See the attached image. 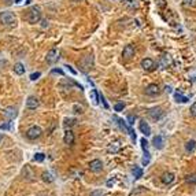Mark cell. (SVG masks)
Returning a JSON list of instances; mask_svg holds the SVG:
<instances>
[{
	"mask_svg": "<svg viewBox=\"0 0 196 196\" xmlns=\"http://www.w3.org/2000/svg\"><path fill=\"white\" fill-rule=\"evenodd\" d=\"M141 163L144 165V166H147V165L150 163V152L148 151H145L144 156H143V159H141Z\"/></svg>",
	"mask_w": 196,
	"mask_h": 196,
	"instance_id": "4316f807",
	"label": "cell"
},
{
	"mask_svg": "<svg viewBox=\"0 0 196 196\" xmlns=\"http://www.w3.org/2000/svg\"><path fill=\"white\" fill-rule=\"evenodd\" d=\"M16 114H18V113H16V108H15V107H7V108L4 110V117H6L7 119H10V121L15 118Z\"/></svg>",
	"mask_w": 196,
	"mask_h": 196,
	"instance_id": "9a60e30c",
	"label": "cell"
},
{
	"mask_svg": "<svg viewBox=\"0 0 196 196\" xmlns=\"http://www.w3.org/2000/svg\"><path fill=\"white\" fill-rule=\"evenodd\" d=\"M191 114H192L193 117H196V102L191 106Z\"/></svg>",
	"mask_w": 196,
	"mask_h": 196,
	"instance_id": "74e56055",
	"label": "cell"
},
{
	"mask_svg": "<svg viewBox=\"0 0 196 196\" xmlns=\"http://www.w3.org/2000/svg\"><path fill=\"white\" fill-rule=\"evenodd\" d=\"M45 26H48V21H43V28H45Z\"/></svg>",
	"mask_w": 196,
	"mask_h": 196,
	"instance_id": "60d3db41",
	"label": "cell"
},
{
	"mask_svg": "<svg viewBox=\"0 0 196 196\" xmlns=\"http://www.w3.org/2000/svg\"><path fill=\"white\" fill-rule=\"evenodd\" d=\"M10 128H11V122H7V123L0 125V130H8Z\"/></svg>",
	"mask_w": 196,
	"mask_h": 196,
	"instance_id": "d6a6232c",
	"label": "cell"
},
{
	"mask_svg": "<svg viewBox=\"0 0 196 196\" xmlns=\"http://www.w3.org/2000/svg\"><path fill=\"white\" fill-rule=\"evenodd\" d=\"M74 123H76V119L74 118H67L66 121H64V125L66 126H73Z\"/></svg>",
	"mask_w": 196,
	"mask_h": 196,
	"instance_id": "4dcf8cb0",
	"label": "cell"
},
{
	"mask_svg": "<svg viewBox=\"0 0 196 196\" xmlns=\"http://www.w3.org/2000/svg\"><path fill=\"white\" fill-rule=\"evenodd\" d=\"M135 54H136V49H135L133 45H126L125 48H123V51H122V56L126 59V61L132 59L133 56H135Z\"/></svg>",
	"mask_w": 196,
	"mask_h": 196,
	"instance_id": "30bf717a",
	"label": "cell"
},
{
	"mask_svg": "<svg viewBox=\"0 0 196 196\" xmlns=\"http://www.w3.org/2000/svg\"><path fill=\"white\" fill-rule=\"evenodd\" d=\"M36 196H49L48 193H45V192H40V193H37Z\"/></svg>",
	"mask_w": 196,
	"mask_h": 196,
	"instance_id": "f35d334b",
	"label": "cell"
},
{
	"mask_svg": "<svg viewBox=\"0 0 196 196\" xmlns=\"http://www.w3.org/2000/svg\"><path fill=\"white\" fill-rule=\"evenodd\" d=\"M91 196H104V195H103V192H102V191L96 189V191H93V192L91 193Z\"/></svg>",
	"mask_w": 196,
	"mask_h": 196,
	"instance_id": "8d00e7d4",
	"label": "cell"
},
{
	"mask_svg": "<svg viewBox=\"0 0 196 196\" xmlns=\"http://www.w3.org/2000/svg\"><path fill=\"white\" fill-rule=\"evenodd\" d=\"M1 140H3V135H1V133H0V141H1Z\"/></svg>",
	"mask_w": 196,
	"mask_h": 196,
	"instance_id": "7bdbcfd3",
	"label": "cell"
},
{
	"mask_svg": "<svg viewBox=\"0 0 196 196\" xmlns=\"http://www.w3.org/2000/svg\"><path fill=\"white\" fill-rule=\"evenodd\" d=\"M161 181L165 184V185H170V184H173V181H174V174L170 173V171L163 173L161 177Z\"/></svg>",
	"mask_w": 196,
	"mask_h": 196,
	"instance_id": "5bb4252c",
	"label": "cell"
},
{
	"mask_svg": "<svg viewBox=\"0 0 196 196\" xmlns=\"http://www.w3.org/2000/svg\"><path fill=\"white\" fill-rule=\"evenodd\" d=\"M41 135H43V130L40 126H32V128H29L28 132H26V137L29 138V140H36V138H39Z\"/></svg>",
	"mask_w": 196,
	"mask_h": 196,
	"instance_id": "5b68a950",
	"label": "cell"
},
{
	"mask_svg": "<svg viewBox=\"0 0 196 196\" xmlns=\"http://www.w3.org/2000/svg\"><path fill=\"white\" fill-rule=\"evenodd\" d=\"M174 99H176L177 103H186V102L189 100V97L184 96L181 92H176V93H174Z\"/></svg>",
	"mask_w": 196,
	"mask_h": 196,
	"instance_id": "ac0fdd59",
	"label": "cell"
},
{
	"mask_svg": "<svg viewBox=\"0 0 196 196\" xmlns=\"http://www.w3.org/2000/svg\"><path fill=\"white\" fill-rule=\"evenodd\" d=\"M147 114L152 121H159V119L165 115V111L161 108V107H152V108H150L147 111Z\"/></svg>",
	"mask_w": 196,
	"mask_h": 196,
	"instance_id": "277c9868",
	"label": "cell"
},
{
	"mask_svg": "<svg viewBox=\"0 0 196 196\" xmlns=\"http://www.w3.org/2000/svg\"><path fill=\"white\" fill-rule=\"evenodd\" d=\"M91 100L93 102V104H97L99 103V95H97V92H96V89H92L91 91Z\"/></svg>",
	"mask_w": 196,
	"mask_h": 196,
	"instance_id": "603a6c76",
	"label": "cell"
},
{
	"mask_svg": "<svg viewBox=\"0 0 196 196\" xmlns=\"http://www.w3.org/2000/svg\"><path fill=\"white\" fill-rule=\"evenodd\" d=\"M185 7H196V0H184Z\"/></svg>",
	"mask_w": 196,
	"mask_h": 196,
	"instance_id": "83f0119b",
	"label": "cell"
},
{
	"mask_svg": "<svg viewBox=\"0 0 196 196\" xmlns=\"http://www.w3.org/2000/svg\"><path fill=\"white\" fill-rule=\"evenodd\" d=\"M43 181L49 184V183H52V181H54V177H52L51 173H48V171H44V173H43Z\"/></svg>",
	"mask_w": 196,
	"mask_h": 196,
	"instance_id": "cb8c5ba5",
	"label": "cell"
},
{
	"mask_svg": "<svg viewBox=\"0 0 196 196\" xmlns=\"http://www.w3.org/2000/svg\"><path fill=\"white\" fill-rule=\"evenodd\" d=\"M0 22L6 26H11L15 25L16 18L11 11H3V13H0Z\"/></svg>",
	"mask_w": 196,
	"mask_h": 196,
	"instance_id": "7a4b0ae2",
	"label": "cell"
},
{
	"mask_svg": "<svg viewBox=\"0 0 196 196\" xmlns=\"http://www.w3.org/2000/svg\"><path fill=\"white\" fill-rule=\"evenodd\" d=\"M63 143H64L66 145H73V144H74V133L71 132L70 129H67V130L64 132Z\"/></svg>",
	"mask_w": 196,
	"mask_h": 196,
	"instance_id": "4fadbf2b",
	"label": "cell"
},
{
	"mask_svg": "<svg viewBox=\"0 0 196 196\" xmlns=\"http://www.w3.org/2000/svg\"><path fill=\"white\" fill-rule=\"evenodd\" d=\"M40 76H41V74H40L39 71H37V73H33V74H30V80H32V81H36L37 78L40 77Z\"/></svg>",
	"mask_w": 196,
	"mask_h": 196,
	"instance_id": "836d02e7",
	"label": "cell"
},
{
	"mask_svg": "<svg viewBox=\"0 0 196 196\" xmlns=\"http://www.w3.org/2000/svg\"><path fill=\"white\" fill-rule=\"evenodd\" d=\"M141 67L144 69L145 71H152L156 69V64H155V62L152 61V59L150 58H145L141 61Z\"/></svg>",
	"mask_w": 196,
	"mask_h": 196,
	"instance_id": "ba28073f",
	"label": "cell"
},
{
	"mask_svg": "<svg viewBox=\"0 0 196 196\" xmlns=\"http://www.w3.org/2000/svg\"><path fill=\"white\" fill-rule=\"evenodd\" d=\"M185 181L188 184H196V174H188L185 177Z\"/></svg>",
	"mask_w": 196,
	"mask_h": 196,
	"instance_id": "484cf974",
	"label": "cell"
},
{
	"mask_svg": "<svg viewBox=\"0 0 196 196\" xmlns=\"http://www.w3.org/2000/svg\"><path fill=\"white\" fill-rule=\"evenodd\" d=\"M159 93H161V89H159V85H156V84H151L145 88V95H148V96H156Z\"/></svg>",
	"mask_w": 196,
	"mask_h": 196,
	"instance_id": "9c48e42d",
	"label": "cell"
},
{
	"mask_svg": "<svg viewBox=\"0 0 196 196\" xmlns=\"http://www.w3.org/2000/svg\"><path fill=\"white\" fill-rule=\"evenodd\" d=\"M23 176H25L26 180H33L32 177H33V171L30 170V167L29 166H25V169H23Z\"/></svg>",
	"mask_w": 196,
	"mask_h": 196,
	"instance_id": "7402d4cb",
	"label": "cell"
},
{
	"mask_svg": "<svg viewBox=\"0 0 196 196\" xmlns=\"http://www.w3.org/2000/svg\"><path fill=\"white\" fill-rule=\"evenodd\" d=\"M166 92H171V87H166Z\"/></svg>",
	"mask_w": 196,
	"mask_h": 196,
	"instance_id": "b9f144b4",
	"label": "cell"
},
{
	"mask_svg": "<svg viewBox=\"0 0 196 196\" xmlns=\"http://www.w3.org/2000/svg\"><path fill=\"white\" fill-rule=\"evenodd\" d=\"M25 19L29 23H39L40 19H41V11H40L39 7L34 6V7H32V8H29L28 13H26Z\"/></svg>",
	"mask_w": 196,
	"mask_h": 196,
	"instance_id": "6da1fadb",
	"label": "cell"
},
{
	"mask_svg": "<svg viewBox=\"0 0 196 196\" xmlns=\"http://www.w3.org/2000/svg\"><path fill=\"white\" fill-rule=\"evenodd\" d=\"M171 63H173V61H171V56H170V55H162L161 59H159V64H161L162 69L170 67Z\"/></svg>",
	"mask_w": 196,
	"mask_h": 196,
	"instance_id": "8fae6325",
	"label": "cell"
},
{
	"mask_svg": "<svg viewBox=\"0 0 196 196\" xmlns=\"http://www.w3.org/2000/svg\"><path fill=\"white\" fill-rule=\"evenodd\" d=\"M195 148H196V141H195V140H189V141L185 144L186 152H193V151H195Z\"/></svg>",
	"mask_w": 196,
	"mask_h": 196,
	"instance_id": "44dd1931",
	"label": "cell"
},
{
	"mask_svg": "<svg viewBox=\"0 0 196 196\" xmlns=\"http://www.w3.org/2000/svg\"><path fill=\"white\" fill-rule=\"evenodd\" d=\"M51 73L52 74H59V76H63V70H61V69H52Z\"/></svg>",
	"mask_w": 196,
	"mask_h": 196,
	"instance_id": "d590c367",
	"label": "cell"
},
{
	"mask_svg": "<svg viewBox=\"0 0 196 196\" xmlns=\"http://www.w3.org/2000/svg\"><path fill=\"white\" fill-rule=\"evenodd\" d=\"M45 59H47V62H48L49 64H54L55 62L59 59V51L56 48L49 49L48 54H47V58H45Z\"/></svg>",
	"mask_w": 196,
	"mask_h": 196,
	"instance_id": "52a82bcc",
	"label": "cell"
},
{
	"mask_svg": "<svg viewBox=\"0 0 196 196\" xmlns=\"http://www.w3.org/2000/svg\"><path fill=\"white\" fill-rule=\"evenodd\" d=\"M14 73L18 74V76H22L25 73V66L22 63H15L14 64Z\"/></svg>",
	"mask_w": 196,
	"mask_h": 196,
	"instance_id": "d6986e66",
	"label": "cell"
},
{
	"mask_svg": "<svg viewBox=\"0 0 196 196\" xmlns=\"http://www.w3.org/2000/svg\"><path fill=\"white\" fill-rule=\"evenodd\" d=\"M140 143H141V148L144 150V152L148 151V141H147V140H145V138H141V140H140Z\"/></svg>",
	"mask_w": 196,
	"mask_h": 196,
	"instance_id": "f546056e",
	"label": "cell"
},
{
	"mask_svg": "<svg viewBox=\"0 0 196 196\" xmlns=\"http://www.w3.org/2000/svg\"><path fill=\"white\" fill-rule=\"evenodd\" d=\"M78 66H80L81 71L88 73L93 66V55H87V56H84V58L78 62Z\"/></svg>",
	"mask_w": 196,
	"mask_h": 196,
	"instance_id": "3957f363",
	"label": "cell"
},
{
	"mask_svg": "<svg viewBox=\"0 0 196 196\" xmlns=\"http://www.w3.org/2000/svg\"><path fill=\"white\" fill-rule=\"evenodd\" d=\"M119 148H121V145H119V143H113V144H110L108 147H107V151L111 154H115V152H118L119 151Z\"/></svg>",
	"mask_w": 196,
	"mask_h": 196,
	"instance_id": "ffe728a7",
	"label": "cell"
},
{
	"mask_svg": "<svg viewBox=\"0 0 196 196\" xmlns=\"http://www.w3.org/2000/svg\"><path fill=\"white\" fill-rule=\"evenodd\" d=\"M135 121H136V117L135 115H129L128 117V123H129V125H133Z\"/></svg>",
	"mask_w": 196,
	"mask_h": 196,
	"instance_id": "e575fe53",
	"label": "cell"
},
{
	"mask_svg": "<svg viewBox=\"0 0 196 196\" xmlns=\"http://www.w3.org/2000/svg\"><path fill=\"white\" fill-rule=\"evenodd\" d=\"M123 108H125V103H117L115 107H114V110H115V111H122Z\"/></svg>",
	"mask_w": 196,
	"mask_h": 196,
	"instance_id": "1f68e13d",
	"label": "cell"
},
{
	"mask_svg": "<svg viewBox=\"0 0 196 196\" xmlns=\"http://www.w3.org/2000/svg\"><path fill=\"white\" fill-rule=\"evenodd\" d=\"M133 174H135V178H140V177L143 176V170L140 169V167H137V166H135L133 167Z\"/></svg>",
	"mask_w": 196,
	"mask_h": 196,
	"instance_id": "d4e9b609",
	"label": "cell"
},
{
	"mask_svg": "<svg viewBox=\"0 0 196 196\" xmlns=\"http://www.w3.org/2000/svg\"><path fill=\"white\" fill-rule=\"evenodd\" d=\"M152 144H154V147L156 148V150H162L165 145V140L162 136H155L154 140H152Z\"/></svg>",
	"mask_w": 196,
	"mask_h": 196,
	"instance_id": "e0dca14e",
	"label": "cell"
},
{
	"mask_svg": "<svg viewBox=\"0 0 196 196\" xmlns=\"http://www.w3.org/2000/svg\"><path fill=\"white\" fill-rule=\"evenodd\" d=\"M107 185L108 186H111V185H114V180H110L108 183H107Z\"/></svg>",
	"mask_w": 196,
	"mask_h": 196,
	"instance_id": "ab89813d",
	"label": "cell"
},
{
	"mask_svg": "<svg viewBox=\"0 0 196 196\" xmlns=\"http://www.w3.org/2000/svg\"><path fill=\"white\" fill-rule=\"evenodd\" d=\"M140 130H141V133L144 136H150V135H151V128H150V125L145 122L144 119L140 121Z\"/></svg>",
	"mask_w": 196,
	"mask_h": 196,
	"instance_id": "2e32d148",
	"label": "cell"
},
{
	"mask_svg": "<svg viewBox=\"0 0 196 196\" xmlns=\"http://www.w3.org/2000/svg\"><path fill=\"white\" fill-rule=\"evenodd\" d=\"M103 169V162L100 161V159H93V161L89 162V170L93 171V173H99L102 171Z\"/></svg>",
	"mask_w": 196,
	"mask_h": 196,
	"instance_id": "8992f818",
	"label": "cell"
},
{
	"mask_svg": "<svg viewBox=\"0 0 196 196\" xmlns=\"http://www.w3.org/2000/svg\"><path fill=\"white\" fill-rule=\"evenodd\" d=\"M44 158H45V155L41 154V152H39V154L34 155V158H33V159H34L36 162H43V161H44Z\"/></svg>",
	"mask_w": 196,
	"mask_h": 196,
	"instance_id": "f1b7e54d",
	"label": "cell"
},
{
	"mask_svg": "<svg viewBox=\"0 0 196 196\" xmlns=\"http://www.w3.org/2000/svg\"><path fill=\"white\" fill-rule=\"evenodd\" d=\"M39 104H40V102H39V99H37L36 96H29L28 99H26V107H28L29 110L37 108Z\"/></svg>",
	"mask_w": 196,
	"mask_h": 196,
	"instance_id": "7c38bea8",
	"label": "cell"
}]
</instances>
